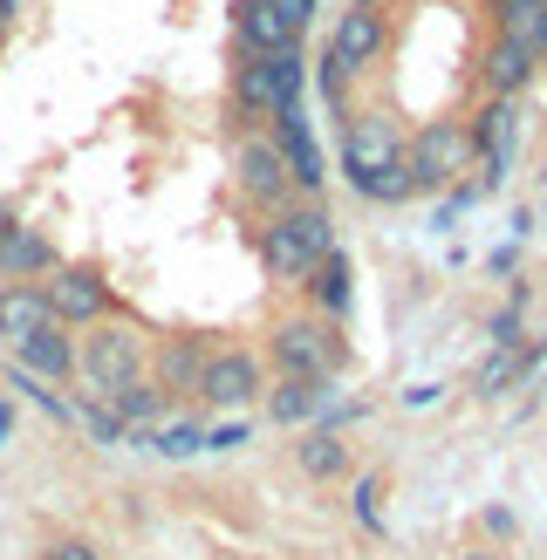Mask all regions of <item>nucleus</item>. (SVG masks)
<instances>
[{"mask_svg":"<svg viewBox=\"0 0 547 560\" xmlns=\"http://www.w3.org/2000/svg\"><path fill=\"white\" fill-rule=\"evenodd\" d=\"M336 254V219H328L322 206H288L281 219L267 226V267L281 280H301L315 260Z\"/></svg>","mask_w":547,"mask_h":560,"instance_id":"nucleus-1","label":"nucleus"},{"mask_svg":"<svg viewBox=\"0 0 547 560\" xmlns=\"http://www.w3.org/2000/svg\"><path fill=\"white\" fill-rule=\"evenodd\" d=\"M301 48H267V55H246L240 62V82H233V96L246 117H281L288 103H301Z\"/></svg>","mask_w":547,"mask_h":560,"instance_id":"nucleus-2","label":"nucleus"},{"mask_svg":"<svg viewBox=\"0 0 547 560\" xmlns=\"http://www.w3.org/2000/svg\"><path fill=\"white\" fill-rule=\"evenodd\" d=\"M75 370H82V383H90L96 397H109V389H117V383L144 376V335H137V328H124V322L96 328L90 342L75 349Z\"/></svg>","mask_w":547,"mask_h":560,"instance_id":"nucleus-3","label":"nucleus"},{"mask_svg":"<svg viewBox=\"0 0 547 560\" xmlns=\"http://www.w3.org/2000/svg\"><path fill=\"white\" fill-rule=\"evenodd\" d=\"M465 164H473V130H465V124H431V130L410 137V151H404V172H410L418 191L452 185Z\"/></svg>","mask_w":547,"mask_h":560,"instance_id":"nucleus-4","label":"nucleus"},{"mask_svg":"<svg viewBox=\"0 0 547 560\" xmlns=\"http://www.w3.org/2000/svg\"><path fill=\"white\" fill-rule=\"evenodd\" d=\"M309 14H315V0H240L233 27H240V42L254 55H267V48H294Z\"/></svg>","mask_w":547,"mask_h":560,"instance_id":"nucleus-5","label":"nucleus"},{"mask_svg":"<svg viewBox=\"0 0 547 560\" xmlns=\"http://www.w3.org/2000/svg\"><path fill=\"white\" fill-rule=\"evenodd\" d=\"M274 370L281 376H328L336 370V335H328L322 315H301L274 328Z\"/></svg>","mask_w":547,"mask_h":560,"instance_id":"nucleus-6","label":"nucleus"},{"mask_svg":"<svg viewBox=\"0 0 547 560\" xmlns=\"http://www.w3.org/2000/svg\"><path fill=\"white\" fill-rule=\"evenodd\" d=\"M465 130H473V158H479V191H500L507 185V164H513V137H520L513 103L492 96L479 109V124H465Z\"/></svg>","mask_w":547,"mask_h":560,"instance_id":"nucleus-7","label":"nucleus"},{"mask_svg":"<svg viewBox=\"0 0 547 560\" xmlns=\"http://www.w3.org/2000/svg\"><path fill=\"white\" fill-rule=\"evenodd\" d=\"M274 151H281L288 178H294L301 191H322V185H328V158H322L315 124H309V109H301V103H288L281 117H274Z\"/></svg>","mask_w":547,"mask_h":560,"instance_id":"nucleus-8","label":"nucleus"},{"mask_svg":"<svg viewBox=\"0 0 547 560\" xmlns=\"http://www.w3.org/2000/svg\"><path fill=\"white\" fill-rule=\"evenodd\" d=\"M391 164H397V130L383 124V117H356L349 137H342V172H349V185L370 199V185L391 172Z\"/></svg>","mask_w":547,"mask_h":560,"instance_id":"nucleus-9","label":"nucleus"},{"mask_svg":"<svg viewBox=\"0 0 547 560\" xmlns=\"http://www.w3.org/2000/svg\"><path fill=\"white\" fill-rule=\"evenodd\" d=\"M42 301H48V315H55V322H103V307H109V280H103L96 267H55V273H48V288H42Z\"/></svg>","mask_w":547,"mask_h":560,"instance_id":"nucleus-10","label":"nucleus"},{"mask_svg":"<svg viewBox=\"0 0 547 560\" xmlns=\"http://www.w3.org/2000/svg\"><path fill=\"white\" fill-rule=\"evenodd\" d=\"M254 389H260V362L254 355H240V349H212L206 355V376H199V397L206 404L240 410V404H254Z\"/></svg>","mask_w":547,"mask_h":560,"instance_id":"nucleus-11","label":"nucleus"},{"mask_svg":"<svg viewBox=\"0 0 547 560\" xmlns=\"http://www.w3.org/2000/svg\"><path fill=\"white\" fill-rule=\"evenodd\" d=\"M240 185L254 191V199H274V206H288L294 178H288L281 151H274V137H246V144H240Z\"/></svg>","mask_w":547,"mask_h":560,"instance_id":"nucleus-12","label":"nucleus"},{"mask_svg":"<svg viewBox=\"0 0 547 560\" xmlns=\"http://www.w3.org/2000/svg\"><path fill=\"white\" fill-rule=\"evenodd\" d=\"M328 397H336L328 376H281V389L267 397V417L274 424H315V417H328Z\"/></svg>","mask_w":547,"mask_h":560,"instance_id":"nucleus-13","label":"nucleus"},{"mask_svg":"<svg viewBox=\"0 0 547 560\" xmlns=\"http://www.w3.org/2000/svg\"><path fill=\"white\" fill-rule=\"evenodd\" d=\"M376 48H383V14L376 8H349L342 21H336V35H328V55L356 75L363 62H376Z\"/></svg>","mask_w":547,"mask_h":560,"instance_id":"nucleus-14","label":"nucleus"},{"mask_svg":"<svg viewBox=\"0 0 547 560\" xmlns=\"http://www.w3.org/2000/svg\"><path fill=\"white\" fill-rule=\"evenodd\" d=\"M14 349H21V370L42 376V383H62V376L75 370V342L62 335V322H42L35 335H21Z\"/></svg>","mask_w":547,"mask_h":560,"instance_id":"nucleus-15","label":"nucleus"},{"mask_svg":"<svg viewBox=\"0 0 547 560\" xmlns=\"http://www.w3.org/2000/svg\"><path fill=\"white\" fill-rule=\"evenodd\" d=\"M309 301L322 307V322H342V315H349V301H356V267H349L342 246H336L328 260L309 267Z\"/></svg>","mask_w":547,"mask_h":560,"instance_id":"nucleus-16","label":"nucleus"},{"mask_svg":"<svg viewBox=\"0 0 547 560\" xmlns=\"http://www.w3.org/2000/svg\"><path fill=\"white\" fill-rule=\"evenodd\" d=\"M0 273H14V280L55 273V246H48L35 226H8V233H0Z\"/></svg>","mask_w":547,"mask_h":560,"instance_id":"nucleus-17","label":"nucleus"},{"mask_svg":"<svg viewBox=\"0 0 547 560\" xmlns=\"http://www.w3.org/2000/svg\"><path fill=\"white\" fill-rule=\"evenodd\" d=\"M42 322H55L48 315V301H42V288H0V335H8V342H21V335H35Z\"/></svg>","mask_w":547,"mask_h":560,"instance_id":"nucleus-18","label":"nucleus"},{"mask_svg":"<svg viewBox=\"0 0 547 560\" xmlns=\"http://www.w3.org/2000/svg\"><path fill=\"white\" fill-rule=\"evenodd\" d=\"M206 355H212V349H199V342H172V349H164V362H158V376H164V389H172V397H199Z\"/></svg>","mask_w":547,"mask_h":560,"instance_id":"nucleus-19","label":"nucleus"},{"mask_svg":"<svg viewBox=\"0 0 547 560\" xmlns=\"http://www.w3.org/2000/svg\"><path fill=\"white\" fill-rule=\"evenodd\" d=\"M534 62H540V55H527L520 42H492V62H486V75H492V96H513V90H527Z\"/></svg>","mask_w":547,"mask_h":560,"instance_id":"nucleus-20","label":"nucleus"},{"mask_svg":"<svg viewBox=\"0 0 547 560\" xmlns=\"http://www.w3.org/2000/svg\"><path fill=\"white\" fill-rule=\"evenodd\" d=\"M144 444H151V452L158 458H191V452H206V424H191V417H164V424L158 431H144Z\"/></svg>","mask_w":547,"mask_h":560,"instance_id":"nucleus-21","label":"nucleus"},{"mask_svg":"<svg viewBox=\"0 0 547 560\" xmlns=\"http://www.w3.org/2000/svg\"><path fill=\"white\" fill-rule=\"evenodd\" d=\"M109 410L124 417V424H151V417H164V397H158V383H144V376H130V383H117L103 397Z\"/></svg>","mask_w":547,"mask_h":560,"instance_id":"nucleus-22","label":"nucleus"},{"mask_svg":"<svg viewBox=\"0 0 547 560\" xmlns=\"http://www.w3.org/2000/svg\"><path fill=\"white\" fill-rule=\"evenodd\" d=\"M342 465H349V452H342L336 431H315L309 444H301V471H309V479H336Z\"/></svg>","mask_w":547,"mask_h":560,"instance_id":"nucleus-23","label":"nucleus"},{"mask_svg":"<svg viewBox=\"0 0 547 560\" xmlns=\"http://www.w3.org/2000/svg\"><path fill=\"white\" fill-rule=\"evenodd\" d=\"M513 383H520V349H492L479 362V397H500V389H513Z\"/></svg>","mask_w":547,"mask_h":560,"instance_id":"nucleus-24","label":"nucleus"},{"mask_svg":"<svg viewBox=\"0 0 547 560\" xmlns=\"http://www.w3.org/2000/svg\"><path fill=\"white\" fill-rule=\"evenodd\" d=\"M8 383H14V389H27V397H35V404L55 417V424H75V404H62V397H55V389H48L42 376H27V370H8Z\"/></svg>","mask_w":547,"mask_h":560,"instance_id":"nucleus-25","label":"nucleus"},{"mask_svg":"<svg viewBox=\"0 0 547 560\" xmlns=\"http://www.w3.org/2000/svg\"><path fill=\"white\" fill-rule=\"evenodd\" d=\"M82 424H90V438H96V444H124V438H130V424H124V417L109 410V404H96L90 417H82Z\"/></svg>","mask_w":547,"mask_h":560,"instance_id":"nucleus-26","label":"nucleus"},{"mask_svg":"<svg viewBox=\"0 0 547 560\" xmlns=\"http://www.w3.org/2000/svg\"><path fill=\"white\" fill-rule=\"evenodd\" d=\"M376 499H383V486H376V479H356V526H370V534H383Z\"/></svg>","mask_w":547,"mask_h":560,"instance_id":"nucleus-27","label":"nucleus"},{"mask_svg":"<svg viewBox=\"0 0 547 560\" xmlns=\"http://www.w3.org/2000/svg\"><path fill=\"white\" fill-rule=\"evenodd\" d=\"M246 431H254V424H240V417H233V424H212V431H206V452H240Z\"/></svg>","mask_w":547,"mask_h":560,"instance_id":"nucleus-28","label":"nucleus"},{"mask_svg":"<svg viewBox=\"0 0 547 560\" xmlns=\"http://www.w3.org/2000/svg\"><path fill=\"white\" fill-rule=\"evenodd\" d=\"M431 397H438V383H410V389H404V404H410V410H424Z\"/></svg>","mask_w":547,"mask_h":560,"instance_id":"nucleus-29","label":"nucleus"},{"mask_svg":"<svg viewBox=\"0 0 547 560\" xmlns=\"http://www.w3.org/2000/svg\"><path fill=\"white\" fill-rule=\"evenodd\" d=\"M8 438H14V410H8V404H0V444H8Z\"/></svg>","mask_w":547,"mask_h":560,"instance_id":"nucleus-30","label":"nucleus"},{"mask_svg":"<svg viewBox=\"0 0 547 560\" xmlns=\"http://www.w3.org/2000/svg\"><path fill=\"white\" fill-rule=\"evenodd\" d=\"M534 21H540V42H547V0H540V8H534Z\"/></svg>","mask_w":547,"mask_h":560,"instance_id":"nucleus-31","label":"nucleus"},{"mask_svg":"<svg viewBox=\"0 0 547 560\" xmlns=\"http://www.w3.org/2000/svg\"><path fill=\"white\" fill-rule=\"evenodd\" d=\"M500 8H540V0H500Z\"/></svg>","mask_w":547,"mask_h":560,"instance_id":"nucleus-32","label":"nucleus"},{"mask_svg":"<svg viewBox=\"0 0 547 560\" xmlns=\"http://www.w3.org/2000/svg\"><path fill=\"white\" fill-rule=\"evenodd\" d=\"M8 226H14V219H8V206H0V233H8Z\"/></svg>","mask_w":547,"mask_h":560,"instance_id":"nucleus-33","label":"nucleus"}]
</instances>
